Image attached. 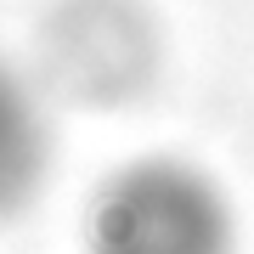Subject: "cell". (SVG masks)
<instances>
[{"label": "cell", "instance_id": "6da1fadb", "mask_svg": "<svg viewBox=\"0 0 254 254\" xmlns=\"http://www.w3.org/2000/svg\"><path fill=\"white\" fill-rule=\"evenodd\" d=\"M85 254H237V209L187 158H130L96 181L79 220Z\"/></svg>", "mask_w": 254, "mask_h": 254}, {"label": "cell", "instance_id": "7a4b0ae2", "mask_svg": "<svg viewBox=\"0 0 254 254\" xmlns=\"http://www.w3.org/2000/svg\"><path fill=\"white\" fill-rule=\"evenodd\" d=\"M164 34L147 0H51L34 28L40 96L113 113L158 85Z\"/></svg>", "mask_w": 254, "mask_h": 254}, {"label": "cell", "instance_id": "3957f363", "mask_svg": "<svg viewBox=\"0 0 254 254\" xmlns=\"http://www.w3.org/2000/svg\"><path fill=\"white\" fill-rule=\"evenodd\" d=\"M51 175V119L46 96L23 68L0 57V226L40 203Z\"/></svg>", "mask_w": 254, "mask_h": 254}]
</instances>
